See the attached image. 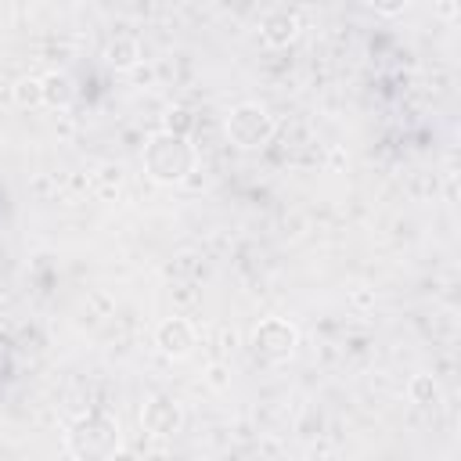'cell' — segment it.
<instances>
[{
    "mask_svg": "<svg viewBox=\"0 0 461 461\" xmlns=\"http://www.w3.org/2000/svg\"><path fill=\"white\" fill-rule=\"evenodd\" d=\"M68 454L76 461H108L119 447H122V432L119 421L104 411H86L68 425Z\"/></svg>",
    "mask_w": 461,
    "mask_h": 461,
    "instance_id": "6da1fadb",
    "label": "cell"
},
{
    "mask_svg": "<svg viewBox=\"0 0 461 461\" xmlns=\"http://www.w3.org/2000/svg\"><path fill=\"white\" fill-rule=\"evenodd\" d=\"M144 173L155 180V184H180L187 180V173L194 169V148L187 137H176L169 130H158L144 140Z\"/></svg>",
    "mask_w": 461,
    "mask_h": 461,
    "instance_id": "7a4b0ae2",
    "label": "cell"
},
{
    "mask_svg": "<svg viewBox=\"0 0 461 461\" xmlns=\"http://www.w3.org/2000/svg\"><path fill=\"white\" fill-rule=\"evenodd\" d=\"M227 137H230V144H238L245 151L263 148L274 137V115L263 104L245 101V104L230 108V115H227Z\"/></svg>",
    "mask_w": 461,
    "mask_h": 461,
    "instance_id": "3957f363",
    "label": "cell"
},
{
    "mask_svg": "<svg viewBox=\"0 0 461 461\" xmlns=\"http://www.w3.org/2000/svg\"><path fill=\"white\" fill-rule=\"evenodd\" d=\"M299 346V331L292 321L285 317H263L256 328H252V353L267 364H281L295 353Z\"/></svg>",
    "mask_w": 461,
    "mask_h": 461,
    "instance_id": "277c9868",
    "label": "cell"
},
{
    "mask_svg": "<svg viewBox=\"0 0 461 461\" xmlns=\"http://www.w3.org/2000/svg\"><path fill=\"white\" fill-rule=\"evenodd\" d=\"M180 421H184V411L169 393H155L140 411V425L151 436H173L180 429Z\"/></svg>",
    "mask_w": 461,
    "mask_h": 461,
    "instance_id": "5b68a950",
    "label": "cell"
},
{
    "mask_svg": "<svg viewBox=\"0 0 461 461\" xmlns=\"http://www.w3.org/2000/svg\"><path fill=\"white\" fill-rule=\"evenodd\" d=\"M155 346H158L162 357H173V360L187 357V353L194 349V328H191V321H184V317H166V321L155 328Z\"/></svg>",
    "mask_w": 461,
    "mask_h": 461,
    "instance_id": "8992f818",
    "label": "cell"
},
{
    "mask_svg": "<svg viewBox=\"0 0 461 461\" xmlns=\"http://www.w3.org/2000/svg\"><path fill=\"white\" fill-rule=\"evenodd\" d=\"M295 32H299V14L292 7H274L259 22V36L267 47H288L295 40Z\"/></svg>",
    "mask_w": 461,
    "mask_h": 461,
    "instance_id": "52a82bcc",
    "label": "cell"
},
{
    "mask_svg": "<svg viewBox=\"0 0 461 461\" xmlns=\"http://www.w3.org/2000/svg\"><path fill=\"white\" fill-rule=\"evenodd\" d=\"M40 83H43V104H50V108H68V104L76 101V83H72V76H65V72H47Z\"/></svg>",
    "mask_w": 461,
    "mask_h": 461,
    "instance_id": "ba28073f",
    "label": "cell"
},
{
    "mask_svg": "<svg viewBox=\"0 0 461 461\" xmlns=\"http://www.w3.org/2000/svg\"><path fill=\"white\" fill-rule=\"evenodd\" d=\"M104 58H108V65L112 68H133L137 65V58H140V47H137V40H130V36H115L108 47H104Z\"/></svg>",
    "mask_w": 461,
    "mask_h": 461,
    "instance_id": "9c48e42d",
    "label": "cell"
},
{
    "mask_svg": "<svg viewBox=\"0 0 461 461\" xmlns=\"http://www.w3.org/2000/svg\"><path fill=\"white\" fill-rule=\"evenodd\" d=\"M407 396L418 407H432V403H439V385H436L432 375H414L411 385H407Z\"/></svg>",
    "mask_w": 461,
    "mask_h": 461,
    "instance_id": "30bf717a",
    "label": "cell"
},
{
    "mask_svg": "<svg viewBox=\"0 0 461 461\" xmlns=\"http://www.w3.org/2000/svg\"><path fill=\"white\" fill-rule=\"evenodd\" d=\"M11 97H14V104H22V108H36V104H43V83L32 79V76H25V79H18V83L11 86Z\"/></svg>",
    "mask_w": 461,
    "mask_h": 461,
    "instance_id": "8fae6325",
    "label": "cell"
},
{
    "mask_svg": "<svg viewBox=\"0 0 461 461\" xmlns=\"http://www.w3.org/2000/svg\"><path fill=\"white\" fill-rule=\"evenodd\" d=\"M166 130L176 133V137H187V130H191V112H187V108H169Z\"/></svg>",
    "mask_w": 461,
    "mask_h": 461,
    "instance_id": "7c38bea8",
    "label": "cell"
},
{
    "mask_svg": "<svg viewBox=\"0 0 461 461\" xmlns=\"http://www.w3.org/2000/svg\"><path fill=\"white\" fill-rule=\"evenodd\" d=\"M11 357H14V342H11L7 331H0V375L11 371Z\"/></svg>",
    "mask_w": 461,
    "mask_h": 461,
    "instance_id": "4fadbf2b",
    "label": "cell"
},
{
    "mask_svg": "<svg viewBox=\"0 0 461 461\" xmlns=\"http://www.w3.org/2000/svg\"><path fill=\"white\" fill-rule=\"evenodd\" d=\"M108 461H137V454H133V450H122V447H119V450H115V454L108 457Z\"/></svg>",
    "mask_w": 461,
    "mask_h": 461,
    "instance_id": "5bb4252c",
    "label": "cell"
},
{
    "mask_svg": "<svg viewBox=\"0 0 461 461\" xmlns=\"http://www.w3.org/2000/svg\"><path fill=\"white\" fill-rule=\"evenodd\" d=\"M378 14H400L403 11V4H382V7H375Z\"/></svg>",
    "mask_w": 461,
    "mask_h": 461,
    "instance_id": "9a60e30c",
    "label": "cell"
}]
</instances>
